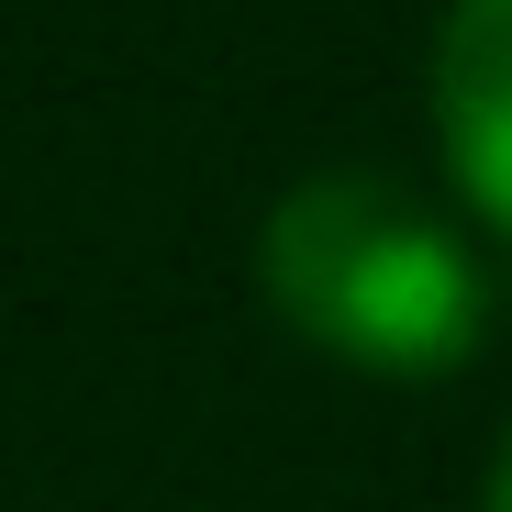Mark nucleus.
<instances>
[{
    "mask_svg": "<svg viewBox=\"0 0 512 512\" xmlns=\"http://www.w3.org/2000/svg\"><path fill=\"white\" fill-rule=\"evenodd\" d=\"M268 301L368 379H446L490 323L479 256L457 245V223L423 212L379 167L301 179L268 212Z\"/></svg>",
    "mask_w": 512,
    "mask_h": 512,
    "instance_id": "f257e3e1",
    "label": "nucleus"
},
{
    "mask_svg": "<svg viewBox=\"0 0 512 512\" xmlns=\"http://www.w3.org/2000/svg\"><path fill=\"white\" fill-rule=\"evenodd\" d=\"M435 123L457 190L512 234V0H457L435 34Z\"/></svg>",
    "mask_w": 512,
    "mask_h": 512,
    "instance_id": "f03ea898",
    "label": "nucleus"
},
{
    "mask_svg": "<svg viewBox=\"0 0 512 512\" xmlns=\"http://www.w3.org/2000/svg\"><path fill=\"white\" fill-rule=\"evenodd\" d=\"M490 512H512V446H501V468H490Z\"/></svg>",
    "mask_w": 512,
    "mask_h": 512,
    "instance_id": "7ed1b4c3",
    "label": "nucleus"
}]
</instances>
